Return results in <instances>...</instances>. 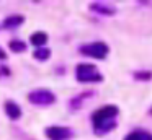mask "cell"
I'll return each instance as SVG.
<instances>
[{
    "label": "cell",
    "mask_w": 152,
    "mask_h": 140,
    "mask_svg": "<svg viewBox=\"0 0 152 140\" xmlns=\"http://www.w3.org/2000/svg\"><path fill=\"white\" fill-rule=\"evenodd\" d=\"M119 109L118 106H113V104H106V106L96 109L92 114V124H93V132L96 135H103V133L111 132L116 127L115 117L118 116Z\"/></svg>",
    "instance_id": "obj_1"
},
{
    "label": "cell",
    "mask_w": 152,
    "mask_h": 140,
    "mask_svg": "<svg viewBox=\"0 0 152 140\" xmlns=\"http://www.w3.org/2000/svg\"><path fill=\"white\" fill-rule=\"evenodd\" d=\"M75 77L82 83H93V81H102L103 77L98 72V68L93 64H79L75 68Z\"/></svg>",
    "instance_id": "obj_2"
},
{
    "label": "cell",
    "mask_w": 152,
    "mask_h": 140,
    "mask_svg": "<svg viewBox=\"0 0 152 140\" xmlns=\"http://www.w3.org/2000/svg\"><path fill=\"white\" fill-rule=\"evenodd\" d=\"M80 52L85 55H88V57H95V59H105L106 55H108L110 49L108 46L105 44V42H90V44H83L82 47H80Z\"/></svg>",
    "instance_id": "obj_3"
},
{
    "label": "cell",
    "mask_w": 152,
    "mask_h": 140,
    "mask_svg": "<svg viewBox=\"0 0 152 140\" xmlns=\"http://www.w3.org/2000/svg\"><path fill=\"white\" fill-rule=\"evenodd\" d=\"M28 99L36 106H49L56 103V94L49 90H34L28 94Z\"/></svg>",
    "instance_id": "obj_4"
},
{
    "label": "cell",
    "mask_w": 152,
    "mask_h": 140,
    "mask_svg": "<svg viewBox=\"0 0 152 140\" xmlns=\"http://www.w3.org/2000/svg\"><path fill=\"white\" fill-rule=\"evenodd\" d=\"M46 135L49 137V140H69L72 137V130L69 127L53 125L46 129Z\"/></svg>",
    "instance_id": "obj_5"
},
{
    "label": "cell",
    "mask_w": 152,
    "mask_h": 140,
    "mask_svg": "<svg viewBox=\"0 0 152 140\" xmlns=\"http://www.w3.org/2000/svg\"><path fill=\"white\" fill-rule=\"evenodd\" d=\"M5 112H7V116L13 120L20 119V116H21V109L15 101H7V103H5Z\"/></svg>",
    "instance_id": "obj_6"
},
{
    "label": "cell",
    "mask_w": 152,
    "mask_h": 140,
    "mask_svg": "<svg viewBox=\"0 0 152 140\" xmlns=\"http://www.w3.org/2000/svg\"><path fill=\"white\" fill-rule=\"evenodd\" d=\"M90 8H92L93 12H96V13H102V15H115V13H116L115 7L106 5V3H98V2L92 3Z\"/></svg>",
    "instance_id": "obj_7"
},
{
    "label": "cell",
    "mask_w": 152,
    "mask_h": 140,
    "mask_svg": "<svg viewBox=\"0 0 152 140\" xmlns=\"http://www.w3.org/2000/svg\"><path fill=\"white\" fill-rule=\"evenodd\" d=\"M30 41H31V44L36 46V47H44V44L48 42V34L43 31H36V33L31 34Z\"/></svg>",
    "instance_id": "obj_8"
},
{
    "label": "cell",
    "mask_w": 152,
    "mask_h": 140,
    "mask_svg": "<svg viewBox=\"0 0 152 140\" xmlns=\"http://www.w3.org/2000/svg\"><path fill=\"white\" fill-rule=\"evenodd\" d=\"M124 140H152V133L145 132V130H134V132L128 133Z\"/></svg>",
    "instance_id": "obj_9"
},
{
    "label": "cell",
    "mask_w": 152,
    "mask_h": 140,
    "mask_svg": "<svg viewBox=\"0 0 152 140\" xmlns=\"http://www.w3.org/2000/svg\"><path fill=\"white\" fill-rule=\"evenodd\" d=\"M23 21H25L23 15H12V16H8V18H5L4 28H17V26H20Z\"/></svg>",
    "instance_id": "obj_10"
},
{
    "label": "cell",
    "mask_w": 152,
    "mask_h": 140,
    "mask_svg": "<svg viewBox=\"0 0 152 140\" xmlns=\"http://www.w3.org/2000/svg\"><path fill=\"white\" fill-rule=\"evenodd\" d=\"M51 55V51L48 47H38L36 51L33 52V57L38 59V60H48Z\"/></svg>",
    "instance_id": "obj_11"
},
{
    "label": "cell",
    "mask_w": 152,
    "mask_h": 140,
    "mask_svg": "<svg viewBox=\"0 0 152 140\" xmlns=\"http://www.w3.org/2000/svg\"><path fill=\"white\" fill-rule=\"evenodd\" d=\"M10 49L15 52V54H18V52H25L26 51V44H25L23 41H10Z\"/></svg>",
    "instance_id": "obj_12"
},
{
    "label": "cell",
    "mask_w": 152,
    "mask_h": 140,
    "mask_svg": "<svg viewBox=\"0 0 152 140\" xmlns=\"http://www.w3.org/2000/svg\"><path fill=\"white\" fill-rule=\"evenodd\" d=\"M134 77L137 78V80H149V78H152V72H147V70H144V72H136Z\"/></svg>",
    "instance_id": "obj_13"
},
{
    "label": "cell",
    "mask_w": 152,
    "mask_h": 140,
    "mask_svg": "<svg viewBox=\"0 0 152 140\" xmlns=\"http://www.w3.org/2000/svg\"><path fill=\"white\" fill-rule=\"evenodd\" d=\"M4 59H7V54H5L2 49H0V60H4Z\"/></svg>",
    "instance_id": "obj_14"
}]
</instances>
